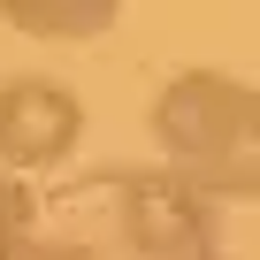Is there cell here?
<instances>
[{"instance_id":"obj_6","label":"cell","mask_w":260,"mask_h":260,"mask_svg":"<svg viewBox=\"0 0 260 260\" xmlns=\"http://www.w3.org/2000/svg\"><path fill=\"white\" fill-rule=\"evenodd\" d=\"M0 260H92V245H69V237H39V222L23 237L0 245Z\"/></svg>"},{"instance_id":"obj_2","label":"cell","mask_w":260,"mask_h":260,"mask_svg":"<svg viewBox=\"0 0 260 260\" xmlns=\"http://www.w3.org/2000/svg\"><path fill=\"white\" fill-rule=\"evenodd\" d=\"M115 191V237L138 260H199L214 252V199L191 191L169 161L161 169H122L107 176Z\"/></svg>"},{"instance_id":"obj_5","label":"cell","mask_w":260,"mask_h":260,"mask_svg":"<svg viewBox=\"0 0 260 260\" xmlns=\"http://www.w3.org/2000/svg\"><path fill=\"white\" fill-rule=\"evenodd\" d=\"M39 222V199H31V184L8 169V161H0V245H8V237H23Z\"/></svg>"},{"instance_id":"obj_7","label":"cell","mask_w":260,"mask_h":260,"mask_svg":"<svg viewBox=\"0 0 260 260\" xmlns=\"http://www.w3.org/2000/svg\"><path fill=\"white\" fill-rule=\"evenodd\" d=\"M199 260H222V252H199Z\"/></svg>"},{"instance_id":"obj_3","label":"cell","mask_w":260,"mask_h":260,"mask_svg":"<svg viewBox=\"0 0 260 260\" xmlns=\"http://www.w3.org/2000/svg\"><path fill=\"white\" fill-rule=\"evenodd\" d=\"M84 138V100L61 77H0V161L16 176H46Z\"/></svg>"},{"instance_id":"obj_1","label":"cell","mask_w":260,"mask_h":260,"mask_svg":"<svg viewBox=\"0 0 260 260\" xmlns=\"http://www.w3.org/2000/svg\"><path fill=\"white\" fill-rule=\"evenodd\" d=\"M146 130L161 161L207 191V199H260V92L230 69H176L153 107Z\"/></svg>"},{"instance_id":"obj_4","label":"cell","mask_w":260,"mask_h":260,"mask_svg":"<svg viewBox=\"0 0 260 260\" xmlns=\"http://www.w3.org/2000/svg\"><path fill=\"white\" fill-rule=\"evenodd\" d=\"M122 16V0H0V23L39 46H92Z\"/></svg>"}]
</instances>
